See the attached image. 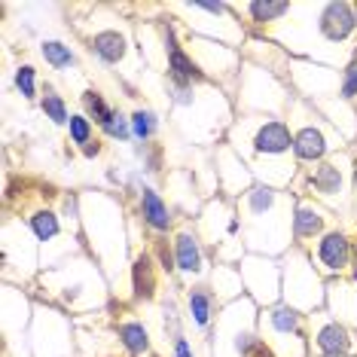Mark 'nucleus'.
<instances>
[{"label":"nucleus","instance_id":"obj_1","mask_svg":"<svg viewBox=\"0 0 357 357\" xmlns=\"http://www.w3.org/2000/svg\"><path fill=\"white\" fill-rule=\"evenodd\" d=\"M229 147L245 159L250 174L269 190H287L296 177L294 135L281 116H250L232 126Z\"/></svg>","mask_w":357,"mask_h":357},{"label":"nucleus","instance_id":"obj_2","mask_svg":"<svg viewBox=\"0 0 357 357\" xmlns=\"http://www.w3.org/2000/svg\"><path fill=\"white\" fill-rule=\"evenodd\" d=\"M294 196L254 183L238 199V220L248 248L259 257H278L294 248Z\"/></svg>","mask_w":357,"mask_h":357},{"label":"nucleus","instance_id":"obj_3","mask_svg":"<svg viewBox=\"0 0 357 357\" xmlns=\"http://www.w3.org/2000/svg\"><path fill=\"white\" fill-rule=\"evenodd\" d=\"M290 113V135H294V159L296 165H318L330 159L336 150H342V135L333 132L318 113H312L305 101H294L287 107Z\"/></svg>","mask_w":357,"mask_h":357},{"label":"nucleus","instance_id":"obj_4","mask_svg":"<svg viewBox=\"0 0 357 357\" xmlns=\"http://www.w3.org/2000/svg\"><path fill=\"white\" fill-rule=\"evenodd\" d=\"M284 287H281V303L294 305L296 312L312 314L321 312L327 303V284L321 281V272L314 269L312 257L303 248H290L287 263H284Z\"/></svg>","mask_w":357,"mask_h":357},{"label":"nucleus","instance_id":"obj_5","mask_svg":"<svg viewBox=\"0 0 357 357\" xmlns=\"http://www.w3.org/2000/svg\"><path fill=\"white\" fill-rule=\"evenodd\" d=\"M305 324L308 314L296 312L287 303H278L259 312V336L275 357H305Z\"/></svg>","mask_w":357,"mask_h":357},{"label":"nucleus","instance_id":"obj_6","mask_svg":"<svg viewBox=\"0 0 357 357\" xmlns=\"http://www.w3.org/2000/svg\"><path fill=\"white\" fill-rule=\"evenodd\" d=\"M354 190V162L348 153H333L330 159L303 172V192H308L318 205L339 208L351 199Z\"/></svg>","mask_w":357,"mask_h":357},{"label":"nucleus","instance_id":"obj_7","mask_svg":"<svg viewBox=\"0 0 357 357\" xmlns=\"http://www.w3.org/2000/svg\"><path fill=\"white\" fill-rule=\"evenodd\" d=\"M241 284H245L248 296L257 305H278L281 303V287H284V272L278 263H272V257L250 254L238 263Z\"/></svg>","mask_w":357,"mask_h":357},{"label":"nucleus","instance_id":"obj_8","mask_svg":"<svg viewBox=\"0 0 357 357\" xmlns=\"http://www.w3.org/2000/svg\"><path fill=\"white\" fill-rule=\"evenodd\" d=\"M308 257H312L314 269L321 275L339 278V275L351 272V266H354V241L342 229H330L308 248Z\"/></svg>","mask_w":357,"mask_h":357},{"label":"nucleus","instance_id":"obj_9","mask_svg":"<svg viewBox=\"0 0 357 357\" xmlns=\"http://www.w3.org/2000/svg\"><path fill=\"white\" fill-rule=\"evenodd\" d=\"M308 327H312V348L318 351L321 357H348L354 348V339H351V330L348 324L336 321L330 312H312L308 314Z\"/></svg>","mask_w":357,"mask_h":357},{"label":"nucleus","instance_id":"obj_10","mask_svg":"<svg viewBox=\"0 0 357 357\" xmlns=\"http://www.w3.org/2000/svg\"><path fill=\"white\" fill-rule=\"evenodd\" d=\"M357 31V6L336 0V3H318V34L321 40L339 46L348 43Z\"/></svg>","mask_w":357,"mask_h":357},{"label":"nucleus","instance_id":"obj_11","mask_svg":"<svg viewBox=\"0 0 357 357\" xmlns=\"http://www.w3.org/2000/svg\"><path fill=\"white\" fill-rule=\"evenodd\" d=\"M330 232V217L314 199L294 202V248L308 250L321 235Z\"/></svg>","mask_w":357,"mask_h":357},{"label":"nucleus","instance_id":"obj_12","mask_svg":"<svg viewBox=\"0 0 357 357\" xmlns=\"http://www.w3.org/2000/svg\"><path fill=\"white\" fill-rule=\"evenodd\" d=\"M245 159L238 156L232 147H220V153H217V186L226 192L229 199L235 196H245V192L254 186V174L245 172Z\"/></svg>","mask_w":357,"mask_h":357},{"label":"nucleus","instance_id":"obj_13","mask_svg":"<svg viewBox=\"0 0 357 357\" xmlns=\"http://www.w3.org/2000/svg\"><path fill=\"white\" fill-rule=\"evenodd\" d=\"M208 269L205 248H202L199 232L181 229L174 235V272H181L183 278H202Z\"/></svg>","mask_w":357,"mask_h":357},{"label":"nucleus","instance_id":"obj_14","mask_svg":"<svg viewBox=\"0 0 357 357\" xmlns=\"http://www.w3.org/2000/svg\"><path fill=\"white\" fill-rule=\"evenodd\" d=\"M89 52L101 64H107V68H119V64H126V59L132 55V43H128V37L123 31L107 28V31H98V34L89 37Z\"/></svg>","mask_w":357,"mask_h":357},{"label":"nucleus","instance_id":"obj_15","mask_svg":"<svg viewBox=\"0 0 357 357\" xmlns=\"http://www.w3.org/2000/svg\"><path fill=\"white\" fill-rule=\"evenodd\" d=\"M137 214H141L144 226H150L156 235H165L174 223L172 208L165 205V199H162L153 186H141V190H137Z\"/></svg>","mask_w":357,"mask_h":357},{"label":"nucleus","instance_id":"obj_16","mask_svg":"<svg viewBox=\"0 0 357 357\" xmlns=\"http://www.w3.org/2000/svg\"><path fill=\"white\" fill-rule=\"evenodd\" d=\"M217 308H220V299H217V294L211 287H205V284H192V287L186 290V318H190L192 327L208 330L217 318Z\"/></svg>","mask_w":357,"mask_h":357},{"label":"nucleus","instance_id":"obj_17","mask_svg":"<svg viewBox=\"0 0 357 357\" xmlns=\"http://www.w3.org/2000/svg\"><path fill=\"white\" fill-rule=\"evenodd\" d=\"M330 314L336 321H354L357 318V284L342 281V278H330L327 281V303Z\"/></svg>","mask_w":357,"mask_h":357},{"label":"nucleus","instance_id":"obj_18","mask_svg":"<svg viewBox=\"0 0 357 357\" xmlns=\"http://www.w3.org/2000/svg\"><path fill=\"white\" fill-rule=\"evenodd\" d=\"M232 10L245 13L250 25L269 28V25H278L284 15L294 13V3L290 0H254V3H241V6H232Z\"/></svg>","mask_w":357,"mask_h":357},{"label":"nucleus","instance_id":"obj_19","mask_svg":"<svg viewBox=\"0 0 357 357\" xmlns=\"http://www.w3.org/2000/svg\"><path fill=\"white\" fill-rule=\"evenodd\" d=\"M156 287H159V275H156V263H153L150 254H141L132 266V290H135V299H144L150 303L156 296Z\"/></svg>","mask_w":357,"mask_h":357},{"label":"nucleus","instance_id":"obj_20","mask_svg":"<svg viewBox=\"0 0 357 357\" xmlns=\"http://www.w3.org/2000/svg\"><path fill=\"white\" fill-rule=\"evenodd\" d=\"M116 339H119V345L126 348L132 357H147L150 354V330L144 327L141 321H123L116 327Z\"/></svg>","mask_w":357,"mask_h":357},{"label":"nucleus","instance_id":"obj_21","mask_svg":"<svg viewBox=\"0 0 357 357\" xmlns=\"http://www.w3.org/2000/svg\"><path fill=\"white\" fill-rule=\"evenodd\" d=\"M28 226H31V232H34V238L40 241V245H50L52 238H59V235H61V217L55 214L52 208L31 211Z\"/></svg>","mask_w":357,"mask_h":357},{"label":"nucleus","instance_id":"obj_22","mask_svg":"<svg viewBox=\"0 0 357 357\" xmlns=\"http://www.w3.org/2000/svg\"><path fill=\"white\" fill-rule=\"evenodd\" d=\"M40 55H43V61L50 64L52 70H68L77 64L74 50H70L64 40H43V43H40Z\"/></svg>","mask_w":357,"mask_h":357},{"label":"nucleus","instance_id":"obj_23","mask_svg":"<svg viewBox=\"0 0 357 357\" xmlns=\"http://www.w3.org/2000/svg\"><path fill=\"white\" fill-rule=\"evenodd\" d=\"M79 101H83L86 116L92 119V123L98 126V128L107 126L110 119H113V113H116L107 101H104V95H101V92H95V89H89V92H83V98H79Z\"/></svg>","mask_w":357,"mask_h":357},{"label":"nucleus","instance_id":"obj_24","mask_svg":"<svg viewBox=\"0 0 357 357\" xmlns=\"http://www.w3.org/2000/svg\"><path fill=\"white\" fill-rule=\"evenodd\" d=\"M128 119H132V137H137L141 144H150L153 135L159 132V116L150 107H137Z\"/></svg>","mask_w":357,"mask_h":357},{"label":"nucleus","instance_id":"obj_25","mask_svg":"<svg viewBox=\"0 0 357 357\" xmlns=\"http://www.w3.org/2000/svg\"><path fill=\"white\" fill-rule=\"evenodd\" d=\"M68 137L70 144H77V147H89V144L95 141V123L86 116V113H70V123H68Z\"/></svg>","mask_w":357,"mask_h":357},{"label":"nucleus","instance_id":"obj_26","mask_svg":"<svg viewBox=\"0 0 357 357\" xmlns=\"http://www.w3.org/2000/svg\"><path fill=\"white\" fill-rule=\"evenodd\" d=\"M40 110L46 113V119L55 126H68L70 123V113H68V104L55 89H46V95L40 98Z\"/></svg>","mask_w":357,"mask_h":357},{"label":"nucleus","instance_id":"obj_27","mask_svg":"<svg viewBox=\"0 0 357 357\" xmlns=\"http://www.w3.org/2000/svg\"><path fill=\"white\" fill-rule=\"evenodd\" d=\"M101 132L107 135L110 141H119V144H126L128 137H132V119H128V116H123V113L116 110V113H113V119H110V123L101 128Z\"/></svg>","mask_w":357,"mask_h":357},{"label":"nucleus","instance_id":"obj_28","mask_svg":"<svg viewBox=\"0 0 357 357\" xmlns=\"http://www.w3.org/2000/svg\"><path fill=\"white\" fill-rule=\"evenodd\" d=\"M15 89L22 92V98H37V70L31 68V64H22L19 70H15Z\"/></svg>","mask_w":357,"mask_h":357},{"label":"nucleus","instance_id":"obj_29","mask_svg":"<svg viewBox=\"0 0 357 357\" xmlns=\"http://www.w3.org/2000/svg\"><path fill=\"white\" fill-rule=\"evenodd\" d=\"M339 98H342V101L357 98V50H354L351 61H348V64H345V70H342V86H339Z\"/></svg>","mask_w":357,"mask_h":357},{"label":"nucleus","instance_id":"obj_30","mask_svg":"<svg viewBox=\"0 0 357 357\" xmlns=\"http://www.w3.org/2000/svg\"><path fill=\"white\" fill-rule=\"evenodd\" d=\"M172 357H196V351H192V345L186 342L183 333H174L172 336Z\"/></svg>","mask_w":357,"mask_h":357},{"label":"nucleus","instance_id":"obj_31","mask_svg":"<svg viewBox=\"0 0 357 357\" xmlns=\"http://www.w3.org/2000/svg\"><path fill=\"white\" fill-rule=\"evenodd\" d=\"M101 150H104V144H101V141H92V144H89V147L83 150V156H86V159H95V156H101Z\"/></svg>","mask_w":357,"mask_h":357}]
</instances>
